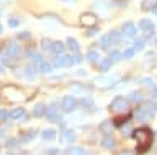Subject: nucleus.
<instances>
[{"mask_svg":"<svg viewBox=\"0 0 157 155\" xmlns=\"http://www.w3.org/2000/svg\"><path fill=\"white\" fill-rule=\"evenodd\" d=\"M111 129H113V124L110 123V121H105V123L100 124V131H101L103 134H106V135L111 132Z\"/></svg>","mask_w":157,"mask_h":155,"instance_id":"5701e85b","label":"nucleus"},{"mask_svg":"<svg viewBox=\"0 0 157 155\" xmlns=\"http://www.w3.org/2000/svg\"><path fill=\"white\" fill-rule=\"evenodd\" d=\"M31 61H33V65H36V67H39V65L44 62L41 54H33V56H31Z\"/></svg>","mask_w":157,"mask_h":155,"instance_id":"7c9ffc66","label":"nucleus"},{"mask_svg":"<svg viewBox=\"0 0 157 155\" xmlns=\"http://www.w3.org/2000/svg\"><path fill=\"white\" fill-rule=\"evenodd\" d=\"M139 30L142 31L144 38H151L152 33H154V23L151 20H141L139 21Z\"/></svg>","mask_w":157,"mask_h":155,"instance_id":"423d86ee","label":"nucleus"},{"mask_svg":"<svg viewBox=\"0 0 157 155\" xmlns=\"http://www.w3.org/2000/svg\"><path fill=\"white\" fill-rule=\"evenodd\" d=\"M113 79H115V77H105V80L98 79V80H97V83H98V85H110L111 82H113Z\"/></svg>","mask_w":157,"mask_h":155,"instance_id":"f704fd0d","label":"nucleus"},{"mask_svg":"<svg viewBox=\"0 0 157 155\" xmlns=\"http://www.w3.org/2000/svg\"><path fill=\"white\" fill-rule=\"evenodd\" d=\"M2 31H3V28H2V25H0V35H2Z\"/></svg>","mask_w":157,"mask_h":155,"instance_id":"8fccbe9b","label":"nucleus"},{"mask_svg":"<svg viewBox=\"0 0 157 155\" xmlns=\"http://www.w3.org/2000/svg\"><path fill=\"white\" fill-rule=\"evenodd\" d=\"M8 155H12V153H8Z\"/></svg>","mask_w":157,"mask_h":155,"instance_id":"864d4df0","label":"nucleus"},{"mask_svg":"<svg viewBox=\"0 0 157 155\" xmlns=\"http://www.w3.org/2000/svg\"><path fill=\"white\" fill-rule=\"evenodd\" d=\"M38 69H39V72H43V74H49V72L52 70V64H49V62H43Z\"/></svg>","mask_w":157,"mask_h":155,"instance_id":"bb28decb","label":"nucleus"},{"mask_svg":"<svg viewBox=\"0 0 157 155\" xmlns=\"http://www.w3.org/2000/svg\"><path fill=\"white\" fill-rule=\"evenodd\" d=\"M20 52H21L20 46L17 44V42H13V41L7 42L5 47H3V56H7L8 59H17V57L20 56Z\"/></svg>","mask_w":157,"mask_h":155,"instance_id":"7ed1b4c3","label":"nucleus"},{"mask_svg":"<svg viewBox=\"0 0 157 155\" xmlns=\"http://www.w3.org/2000/svg\"><path fill=\"white\" fill-rule=\"evenodd\" d=\"M108 38H110V41H111V44H118V42L121 41V33H118V31H110L108 33Z\"/></svg>","mask_w":157,"mask_h":155,"instance_id":"f3484780","label":"nucleus"},{"mask_svg":"<svg viewBox=\"0 0 157 155\" xmlns=\"http://www.w3.org/2000/svg\"><path fill=\"white\" fill-rule=\"evenodd\" d=\"M92 105H93V101H92V100H88V98H85V100H83V106H87V108H90Z\"/></svg>","mask_w":157,"mask_h":155,"instance_id":"37998d69","label":"nucleus"},{"mask_svg":"<svg viewBox=\"0 0 157 155\" xmlns=\"http://www.w3.org/2000/svg\"><path fill=\"white\" fill-rule=\"evenodd\" d=\"M142 109H146L151 116H154V114L157 113V105H155V103H152V101H147V103L142 105Z\"/></svg>","mask_w":157,"mask_h":155,"instance_id":"2eb2a0df","label":"nucleus"},{"mask_svg":"<svg viewBox=\"0 0 157 155\" xmlns=\"http://www.w3.org/2000/svg\"><path fill=\"white\" fill-rule=\"evenodd\" d=\"M142 10H152V8L157 7V0H142Z\"/></svg>","mask_w":157,"mask_h":155,"instance_id":"a211bd4d","label":"nucleus"},{"mask_svg":"<svg viewBox=\"0 0 157 155\" xmlns=\"http://www.w3.org/2000/svg\"><path fill=\"white\" fill-rule=\"evenodd\" d=\"M149 116H151V114H149V113H147V111H146V109H142V108L136 111V118H137V119H139V121H142V119H147V118H149Z\"/></svg>","mask_w":157,"mask_h":155,"instance_id":"c85d7f7f","label":"nucleus"},{"mask_svg":"<svg viewBox=\"0 0 157 155\" xmlns=\"http://www.w3.org/2000/svg\"><path fill=\"white\" fill-rule=\"evenodd\" d=\"M87 61L92 62V64H97V62H100V52L90 49V51L87 52Z\"/></svg>","mask_w":157,"mask_h":155,"instance_id":"9b49d317","label":"nucleus"},{"mask_svg":"<svg viewBox=\"0 0 157 155\" xmlns=\"http://www.w3.org/2000/svg\"><path fill=\"white\" fill-rule=\"evenodd\" d=\"M34 135H36V131H31L29 134H25L23 135V140H25V142H28V140H31L34 137Z\"/></svg>","mask_w":157,"mask_h":155,"instance_id":"4c0bfd02","label":"nucleus"},{"mask_svg":"<svg viewBox=\"0 0 157 155\" xmlns=\"http://www.w3.org/2000/svg\"><path fill=\"white\" fill-rule=\"evenodd\" d=\"M80 62H82V56L77 52V54L74 56V64H80Z\"/></svg>","mask_w":157,"mask_h":155,"instance_id":"a19ab883","label":"nucleus"},{"mask_svg":"<svg viewBox=\"0 0 157 155\" xmlns=\"http://www.w3.org/2000/svg\"><path fill=\"white\" fill-rule=\"evenodd\" d=\"M152 96L157 100V87H154V88H152Z\"/></svg>","mask_w":157,"mask_h":155,"instance_id":"a18cd8bd","label":"nucleus"},{"mask_svg":"<svg viewBox=\"0 0 157 155\" xmlns=\"http://www.w3.org/2000/svg\"><path fill=\"white\" fill-rule=\"evenodd\" d=\"M155 42H157V39H155Z\"/></svg>","mask_w":157,"mask_h":155,"instance_id":"5fc2aeb1","label":"nucleus"},{"mask_svg":"<svg viewBox=\"0 0 157 155\" xmlns=\"http://www.w3.org/2000/svg\"><path fill=\"white\" fill-rule=\"evenodd\" d=\"M152 12H154V15L157 17V7H155V8H152Z\"/></svg>","mask_w":157,"mask_h":155,"instance_id":"09e8293b","label":"nucleus"},{"mask_svg":"<svg viewBox=\"0 0 157 155\" xmlns=\"http://www.w3.org/2000/svg\"><path fill=\"white\" fill-rule=\"evenodd\" d=\"M52 52L56 56H61L62 52H64V44H62L61 41H54L52 42Z\"/></svg>","mask_w":157,"mask_h":155,"instance_id":"6ab92c4d","label":"nucleus"},{"mask_svg":"<svg viewBox=\"0 0 157 155\" xmlns=\"http://www.w3.org/2000/svg\"><path fill=\"white\" fill-rule=\"evenodd\" d=\"M132 137L137 140V152H146L147 149L151 147V142H152V132L151 129L147 127H141V129H136L132 132Z\"/></svg>","mask_w":157,"mask_h":155,"instance_id":"f257e3e1","label":"nucleus"},{"mask_svg":"<svg viewBox=\"0 0 157 155\" xmlns=\"http://www.w3.org/2000/svg\"><path fill=\"white\" fill-rule=\"evenodd\" d=\"M77 100L74 98V96H64L62 100V109L66 111V113H71V111H74L77 108Z\"/></svg>","mask_w":157,"mask_h":155,"instance_id":"6e6552de","label":"nucleus"},{"mask_svg":"<svg viewBox=\"0 0 157 155\" xmlns=\"http://www.w3.org/2000/svg\"><path fill=\"white\" fill-rule=\"evenodd\" d=\"M41 47H43V51H44V52H51V54H52V42L49 41V39H43Z\"/></svg>","mask_w":157,"mask_h":155,"instance_id":"a878e982","label":"nucleus"},{"mask_svg":"<svg viewBox=\"0 0 157 155\" xmlns=\"http://www.w3.org/2000/svg\"><path fill=\"white\" fill-rule=\"evenodd\" d=\"M78 21H80L82 26H95L97 23V15L95 13H82L80 18H78Z\"/></svg>","mask_w":157,"mask_h":155,"instance_id":"0eeeda50","label":"nucleus"},{"mask_svg":"<svg viewBox=\"0 0 157 155\" xmlns=\"http://www.w3.org/2000/svg\"><path fill=\"white\" fill-rule=\"evenodd\" d=\"M66 155H87V150L83 147H71L66 150Z\"/></svg>","mask_w":157,"mask_h":155,"instance_id":"ddd939ff","label":"nucleus"},{"mask_svg":"<svg viewBox=\"0 0 157 155\" xmlns=\"http://www.w3.org/2000/svg\"><path fill=\"white\" fill-rule=\"evenodd\" d=\"M141 98H142L141 91H132V93L129 95V100L131 101H141Z\"/></svg>","mask_w":157,"mask_h":155,"instance_id":"72a5a7b5","label":"nucleus"},{"mask_svg":"<svg viewBox=\"0 0 157 155\" xmlns=\"http://www.w3.org/2000/svg\"><path fill=\"white\" fill-rule=\"evenodd\" d=\"M41 135H43L44 140H52L54 137H56V131L54 129H44Z\"/></svg>","mask_w":157,"mask_h":155,"instance_id":"4be33fe9","label":"nucleus"},{"mask_svg":"<svg viewBox=\"0 0 157 155\" xmlns=\"http://www.w3.org/2000/svg\"><path fill=\"white\" fill-rule=\"evenodd\" d=\"M36 72H38L36 65H28L26 69H25V77H26L28 80H33L34 77H36Z\"/></svg>","mask_w":157,"mask_h":155,"instance_id":"f8f14e48","label":"nucleus"},{"mask_svg":"<svg viewBox=\"0 0 157 155\" xmlns=\"http://www.w3.org/2000/svg\"><path fill=\"white\" fill-rule=\"evenodd\" d=\"M25 116H26V111L23 108H15L12 113H10V118H13V119H23Z\"/></svg>","mask_w":157,"mask_h":155,"instance_id":"4468645a","label":"nucleus"},{"mask_svg":"<svg viewBox=\"0 0 157 155\" xmlns=\"http://www.w3.org/2000/svg\"><path fill=\"white\" fill-rule=\"evenodd\" d=\"M59 152H57V149H49L48 150V155H57Z\"/></svg>","mask_w":157,"mask_h":155,"instance_id":"c03bdc74","label":"nucleus"},{"mask_svg":"<svg viewBox=\"0 0 157 155\" xmlns=\"http://www.w3.org/2000/svg\"><path fill=\"white\" fill-rule=\"evenodd\" d=\"M120 155H134V153H132V152H129V150H124V152H121Z\"/></svg>","mask_w":157,"mask_h":155,"instance_id":"49530a36","label":"nucleus"},{"mask_svg":"<svg viewBox=\"0 0 157 155\" xmlns=\"http://www.w3.org/2000/svg\"><path fill=\"white\" fill-rule=\"evenodd\" d=\"M111 46V41H110V38H108V35H105L100 39V47H103V49H108V47Z\"/></svg>","mask_w":157,"mask_h":155,"instance_id":"c756f323","label":"nucleus"},{"mask_svg":"<svg viewBox=\"0 0 157 155\" xmlns=\"http://www.w3.org/2000/svg\"><path fill=\"white\" fill-rule=\"evenodd\" d=\"M123 59V52L121 51H111L110 52V61L111 62H118Z\"/></svg>","mask_w":157,"mask_h":155,"instance_id":"393cba45","label":"nucleus"},{"mask_svg":"<svg viewBox=\"0 0 157 155\" xmlns=\"http://www.w3.org/2000/svg\"><path fill=\"white\" fill-rule=\"evenodd\" d=\"M18 145V139H8L7 140V147H17Z\"/></svg>","mask_w":157,"mask_h":155,"instance_id":"58836bf2","label":"nucleus"},{"mask_svg":"<svg viewBox=\"0 0 157 155\" xmlns=\"http://www.w3.org/2000/svg\"><path fill=\"white\" fill-rule=\"evenodd\" d=\"M33 114L36 116V118L44 116V114H46V106H44V105H36V106H34V109H33Z\"/></svg>","mask_w":157,"mask_h":155,"instance_id":"aec40b11","label":"nucleus"},{"mask_svg":"<svg viewBox=\"0 0 157 155\" xmlns=\"http://www.w3.org/2000/svg\"><path fill=\"white\" fill-rule=\"evenodd\" d=\"M110 108H111L113 113H116V114L128 113V111H129V101H128L126 98H123V96H118V98L113 100Z\"/></svg>","mask_w":157,"mask_h":155,"instance_id":"f03ea898","label":"nucleus"},{"mask_svg":"<svg viewBox=\"0 0 157 155\" xmlns=\"http://www.w3.org/2000/svg\"><path fill=\"white\" fill-rule=\"evenodd\" d=\"M3 134H5V131H3V129H0V137H3Z\"/></svg>","mask_w":157,"mask_h":155,"instance_id":"de8ad7c7","label":"nucleus"},{"mask_svg":"<svg viewBox=\"0 0 157 155\" xmlns=\"http://www.w3.org/2000/svg\"><path fill=\"white\" fill-rule=\"evenodd\" d=\"M62 140L64 142H67V144H71V142H74L75 140V134H74V131H64L62 132Z\"/></svg>","mask_w":157,"mask_h":155,"instance_id":"dca6fc26","label":"nucleus"},{"mask_svg":"<svg viewBox=\"0 0 157 155\" xmlns=\"http://www.w3.org/2000/svg\"><path fill=\"white\" fill-rule=\"evenodd\" d=\"M144 42H146L144 38H142V39H136L134 41V51H142L144 49Z\"/></svg>","mask_w":157,"mask_h":155,"instance_id":"2f4dec72","label":"nucleus"},{"mask_svg":"<svg viewBox=\"0 0 157 155\" xmlns=\"http://www.w3.org/2000/svg\"><path fill=\"white\" fill-rule=\"evenodd\" d=\"M18 25H20V20H18V18H13V17L8 18V26H10V28H17Z\"/></svg>","mask_w":157,"mask_h":155,"instance_id":"c9c22d12","label":"nucleus"},{"mask_svg":"<svg viewBox=\"0 0 157 155\" xmlns=\"http://www.w3.org/2000/svg\"><path fill=\"white\" fill-rule=\"evenodd\" d=\"M46 119L48 121H59V114H57V106L52 105L51 108L46 111Z\"/></svg>","mask_w":157,"mask_h":155,"instance_id":"9d476101","label":"nucleus"},{"mask_svg":"<svg viewBox=\"0 0 157 155\" xmlns=\"http://www.w3.org/2000/svg\"><path fill=\"white\" fill-rule=\"evenodd\" d=\"M100 70H108L111 67V61H110V57H106V59H103V61H100Z\"/></svg>","mask_w":157,"mask_h":155,"instance_id":"cd10ccee","label":"nucleus"},{"mask_svg":"<svg viewBox=\"0 0 157 155\" xmlns=\"http://www.w3.org/2000/svg\"><path fill=\"white\" fill-rule=\"evenodd\" d=\"M51 64H52V67H59V69H62V67H71V65H74V57H71V56H56Z\"/></svg>","mask_w":157,"mask_h":155,"instance_id":"20e7f679","label":"nucleus"},{"mask_svg":"<svg viewBox=\"0 0 157 155\" xmlns=\"http://www.w3.org/2000/svg\"><path fill=\"white\" fill-rule=\"evenodd\" d=\"M2 95L8 101H20V100H23V95L20 93V90L18 88H13V87H5L3 91H2Z\"/></svg>","mask_w":157,"mask_h":155,"instance_id":"39448f33","label":"nucleus"},{"mask_svg":"<svg viewBox=\"0 0 157 155\" xmlns=\"http://www.w3.org/2000/svg\"><path fill=\"white\" fill-rule=\"evenodd\" d=\"M132 56H134V47H128V49L123 51V57H124V59H129Z\"/></svg>","mask_w":157,"mask_h":155,"instance_id":"473e14b6","label":"nucleus"},{"mask_svg":"<svg viewBox=\"0 0 157 155\" xmlns=\"http://www.w3.org/2000/svg\"><path fill=\"white\" fill-rule=\"evenodd\" d=\"M141 82H142V85H146V87H152V88L155 87V85H154V82H152L151 79H144V80H141Z\"/></svg>","mask_w":157,"mask_h":155,"instance_id":"ea45409f","label":"nucleus"},{"mask_svg":"<svg viewBox=\"0 0 157 155\" xmlns=\"http://www.w3.org/2000/svg\"><path fill=\"white\" fill-rule=\"evenodd\" d=\"M97 33H98V28H90V30L87 31V35L88 36H93V35H97Z\"/></svg>","mask_w":157,"mask_h":155,"instance_id":"79ce46f5","label":"nucleus"},{"mask_svg":"<svg viewBox=\"0 0 157 155\" xmlns=\"http://www.w3.org/2000/svg\"><path fill=\"white\" fill-rule=\"evenodd\" d=\"M0 15H2V7H0Z\"/></svg>","mask_w":157,"mask_h":155,"instance_id":"603ef678","label":"nucleus"},{"mask_svg":"<svg viewBox=\"0 0 157 155\" xmlns=\"http://www.w3.org/2000/svg\"><path fill=\"white\" fill-rule=\"evenodd\" d=\"M101 145H103L105 149H113V147H115V140H113L110 135H106V137H103Z\"/></svg>","mask_w":157,"mask_h":155,"instance_id":"b1692460","label":"nucleus"},{"mask_svg":"<svg viewBox=\"0 0 157 155\" xmlns=\"http://www.w3.org/2000/svg\"><path fill=\"white\" fill-rule=\"evenodd\" d=\"M67 47L74 52V54H77V52H78V42L74 39V38H69V39H67Z\"/></svg>","mask_w":157,"mask_h":155,"instance_id":"412c9836","label":"nucleus"},{"mask_svg":"<svg viewBox=\"0 0 157 155\" xmlns=\"http://www.w3.org/2000/svg\"><path fill=\"white\" fill-rule=\"evenodd\" d=\"M136 33H137V28L132 25V23H124L123 25V30H121V35L123 36H126V38H134L136 36Z\"/></svg>","mask_w":157,"mask_h":155,"instance_id":"1a4fd4ad","label":"nucleus"},{"mask_svg":"<svg viewBox=\"0 0 157 155\" xmlns=\"http://www.w3.org/2000/svg\"><path fill=\"white\" fill-rule=\"evenodd\" d=\"M10 118V113L5 109H0V121H7Z\"/></svg>","mask_w":157,"mask_h":155,"instance_id":"e433bc0d","label":"nucleus"},{"mask_svg":"<svg viewBox=\"0 0 157 155\" xmlns=\"http://www.w3.org/2000/svg\"><path fill=\"white\" fill-rule=\"evenodd\" d=\"M2 72H3V69H2V67H0V74H2Z\"/></svg>","mask_w":157,"mask_h":155,"instance_id":"3c124183","label":"nucleus"}]
</instances>
